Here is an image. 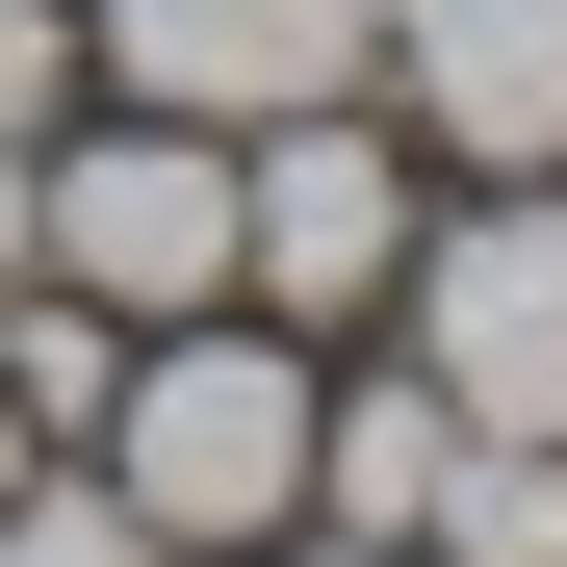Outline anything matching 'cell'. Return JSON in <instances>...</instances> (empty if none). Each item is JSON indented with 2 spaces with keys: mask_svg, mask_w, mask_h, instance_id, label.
Wrapping results in <instances>:
<instances>
[{
  "mask_svg": "<svg viewBox=\"0 0 567 567\" xmlns=\"http://www.w3.org/2000/svg\"><path fill=\"white\" fill-rule=\"evenodd\" d=\"M181 567H284V542H181Z\"/></svg>",
  "mask_w": 567,
  "mask_h": 567,
  "instance_id": "5bb4252c",
  "label": "cell"
},
{
  "mask_svg": "<svg viewBox=\"0 0 567 567\" xmlns=\"http://www.w3.org/2000/svg\"><path fill=\"white\" fill-rule=\"evenodd\" d=\"M388 310H413V361L491 439H567V181H491L464 233L413 207V284H388Z\"/></svg>",
  "mask_w": 567,
  "mask_h": 567,
  "instance_id": "277c9868",
  "label": "cell"
},
{
  "mask_svg": "<svg viewBox=\"0 0 567 567\" xmlns=\"http://www.w3.org/2000/svg\"><path fill=\"white\" fill-rule=\"evenodd\" d=\"M0 567H181V542H155V516L104 491V464H78V439H52V464H27V491H0Z\"/></svg>",
  "mask_w": 567,
  "mask_h": 567,
  "instance_id": "30bf717a",
  "label": "cell"
},
{
  "mask_svg": "<svg viewBox=\"0 0 567 567\" xmlns=\"http://www.w3.org/2000/svg\"><path fill=\"white\" fill-rule=\"evenodd\" d=\"M464 464V388L439 361H388V388H310V542H413Z\"/></svg>",
  "mask_w": 567,
  "mask_h": 567,
  "instance_id": "52a82bcc",
  "label": "cell"
},
{
  "mask_svg": "<svg viewBox=\"0 0 567 567\" xmlns=\"http://www.w3.org/2000/svg\"><path fill=\"white\" fill-rule=\"evenodd\" d=\"M27 284H78V310H130V336L233 310V130L78 104V130L27 155Z\"/></svg>",
  "mask_w": 567,
  "mask_h": 567,
  "instance_id": "7a4b0ae2",
  "label": "cell"
},
{
  "mask_svg": "<svg viewBox=\"0 0 567 567\" xmlns=\"http://www.w3.org/2000/svg\"><path fill=\"white\" fill-rule=\"evenodd\" d=\"M310 388L336 361L284 310H181V336H130V388H104L78 464H104L155 542H310Z\"/></svg>",
  "mask_w": 567,
  "mask_h": 567,
  "instance_id": "6da1fadb",
  "label": "cell"
},
{
  "mask_svg": "<svg viewBox=\"0 0 567 567\" xmlns=\"http://www.w3.org/2000/svg\"><path fill=\"white\" fill-rule=\"evenodd\" d=\"M27 464H52V439H27V413H0V491H27Z\"/></svg>",
  "mask_w": 567,
  "mask_h": 567,
  "instance_id": "4fadbf2b",
  "label": "cell"
},
{
  "mask_svg": "<svg viewBox=\"0 0 567 567\" xmlns=\"http://www.w3.org/2000/svg\"><path fill=\"white\" fill-rule=\"evenodd\" d=\"M78 104H104V52H78V0H0V155H52Z\"/></svg>",
  "mask_w": 567,
  "mask_h": 567,
  "instance_id": "8fae6325",
  "label": "cell"
},
{
  "mask_svg": "<svg viewBox=\"0 0 567 567\" xmlns=\"http://www.w3.org/2000/svg\"><path fill=\"white\" fill-rule=\"evenodd\" d=\"M104 388H130V310H78V284H0V413H27V439H104Z\"/></svg>",
  "mask_w": 567,
  "mask_h": 567,
  "instance_id": "9c48e42d",
  "label": "cell"
},
{
  "mask_svg": "<svg viewBox=\"0 0 567 567\" xmlns=\"http://www.w3.org/2000/svg\"><path fill=\"white\" fill-rule=\"evenodd\" d=\"M336 567H439V542H336Z\"/></svg>",
  "mask_w": 567,
  "mask_h": 567,
  "instance_id": "9a60e30c",
  "label": "cell"
},
{
  "mask_svg": "<svg viewBox=\"0 0 567 567\" xmlns=\"http://www.w3.org/2000/svg\"><path fill=\"white\" fill-rule=\"evenodd\" d=\"M413 542L439 567H567V439H491V413H464V464H439Z\"/></svg>",
  "mask_w": 567,
  "mask_h": 567,
  "instance_id": "ba28073f",
  "label": "cell"
},
{
  "mask_svg": "<svg viewBox=\"0 0 567 567\" xmlns=\"http://www.w3.org/2000/svg\"><path fill=\"white\" fill-rule=\"evenodd\" d=\"M388 104L464 181H567V0H388Z\"/></svg>",
  "mask_w": 567,
  "mask_h": 567,
  "instance_id": "8992f818",
  "label": "cell"
},
{
  "mask_svg": "<svg viewBox=\"0 0 567 567\" xmlns=\"http://www.w3.org/2000/svg\"><path fill=\"white\" fill-rule=\"evenodd\" d=\"M0 284H27V155H0Z\"/></svg>",
  "mask_w": 567,
  "mask_h": 567,
  "instance_id": "7c38bea8",
  "label": "cell"
},
{
  "mask_svg": "<svg viewBox=\"0 0 567 567\" xmlns=\"http://www.w3.org/2000/svg\"><path fill=\"white\" fill-rule=\"evenodd\" d=\"M413 284V155L361 130V104H284V130H233V310H284V336H361Z\"/></svg>",
  "mask_w": 567,
  "mask_h": 567,
  "instance_id": "3957f363",
  "label": "cell"
},
{
  "mask_svg": "<svg viewBox=\"0 0 567 567\" xmlns=\"http://www.w3.org/2000/svg\"><path fill=\"white\" fill-rule=\"evenodd\" d=\"M78 52L155 130H284V104H361L388 78V0H78Z\"/></svg>",
  "mask_w": 567,
  "mask_h": 567,
  "instance_id": "5b68a950",
  "label": "cell"
}]
</instances>
